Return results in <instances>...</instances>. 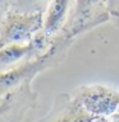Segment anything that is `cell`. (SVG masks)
<instances>
[{
  "label": "cell",
  "instance_id": "cell-1",
  "mask_svg": "<svg viewBox=\"0 0 119 122\" xmlns=\"http://www.w3.org/2000/svg\"><path fill=\"white\" fill-rule=\"evenodd\" d=\"M44 14H22L9 10L0 20V48L28 43L42 30Z\"/></svg>",
  "mask_w": 119,
  "mask_h": 122
},
{
  "label": "cell",
  "instance_id": "cell-2",
  "mask_svg": "<svg viewBox=\"0 0 119 122\" xmlns=\"http://www.w3.org/2000/svg\"><path fill=\"white\" fill-rule=\"evenodd\" d=\"M110 17L107 0H73V6L63 30L74 36L83 29L107 20Z\"/></svg>",
  "mask_w": 119,
  "mask_h": 122
},
{
  "label": "cell",
  "instance_id": "cell-7",
  "mask_svg": "<svg viewBox=\"0 0 119 122\" xmlns=\"http://www.w3.org/2000/svg\"><path fill=\"white\" fill-rule=\"evenodd\" d=\"M10 6H12V0H0V20L10 10Z\"/></svg>",
  "mask_w": 119,
  "mask_h": 122
},
{
  "label": "cell",
  "instance_id": "cell-5",
  "mask_svg": "<svg viewBox=\"0 0 119 122\" xmlns=\"http://www.w3.org/2000/svg\"><path fill=\"white\" fill-rule=\"evenodd\" d=\"M72 6L73 0H51L49 8L44 13V24L41 30L48 40L63 30L71 14Z\"/></svg>",
  "mask_w": 119,
  "mask_h": 122
},
{
  "label": "cell",
  "instance_id": "cell-6",
  "mask_svg": "<svg viewBox=\"0 0 119 122\" xmlns=\"http://www.w3.org/2000/svg\"><path fill=\"white\" fill-rule=\"evenodd\" d=\"M51 0H12L10 10L22 14H44Z\"/></svg>",
  "mask_w": 119,
  "mask_h": 122
},
{
  "label": "cell",
  "instance_id": "cell-4",
  "mask_svg": "<svg viewBox=\"0 0 119 122\" xmlns=\"http://www.w3.org/2000/svg\"><path fill=\"white\" fill-rule=\"evenodd\" d=\"M49 40L42 32L28 43H15L0 48V72L8 71L26 61L33 60L41 56L40 52L44 50Z\"/></svg>",
  "mask_w": 119,
  "mask_h": 122
},
{
  "label": "cell",
  "instance_id": "cell-8",
  "mask_svg": "<svg viewBox=\"0 0 119 122\" xmlns=\"http://www.w3.org/2000/svg\"><path fill=\"white\" fill-rule=\"evenodd\" d=\"M107 6L110 15L119 17V0H107Z\"/></svg>",
  "mask_w": 119,
  "mask_h": 122
},
{
  "label": "cell",
  "instance_id": "cell-3",
  "mask_svg": "<svg viewBox=\"0 0 119 122\" xmlns=\"http://www.w3.org/2000/svg\"><path fill=\"white\" fill-rule=\"evenodd\" d=\"M56 56V48H51L45 55H41L33 60L26 61L18 66L4 72H0V97L10 93L14 89H23L37 72L48 67L53 57Z\"/></svg>",
  "mask_w": 119,
  "mask_h": 122
}]
</instances>
